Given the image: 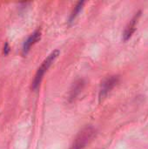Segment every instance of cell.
Segmentation results:
<instances>
[{
  "label": "cell",
  "instance_id": "1",
  "mask_svg": "<svg viewBox=\"0 0 148 149\" xmlns=\"http://www.w3.org/2000/svg\"><path fill=\"white\" fill-rule=\"evenodd\" d=\"M96 134V130L92 126H86L77 135L70 149H85Z\"/></svg>",
  "mask_w": 148,
  "mask_h": 149
},
{
  "label": "cell",
  "instance_id": "2",
  "mask_svg": "<svg viewBox=\"0 0 148 149\" xmlns=\"http://www.w3.org/2000/svg\"><path fill=\"white\" fill-rule=\"evenodd\" d=\"M59 55V51L58 50H55L53 51L44 60V62L42 63V65H40V67L38 69L36 74H35V77H34V79L32 81V89L33 90H37L43 79V77L44 75V73L47 72V70L49 69V67L51 65V64L54 62V60L58 58V56Z\"/></svg>",
  "mask_w": 148,
  "mask_h": 149
},
{
  "label": "cell",
  "instance_id": "3",
  "mask_svg": "<svg viewBox=\"0 0 148 149\" xmlns=\"http://www.w3.org/2000/svg\"><path fill=\"white\" fill-rule=\"evenodd\" d=\"M120 78L119 76H111L106 78L102 83H101V87L99 91V100H101L104 99L113 88L114 86L119 83Z\"/></svg>",
  "mask_w": 148,
  "mask_h": 149
},
{
  "label": "cell",
  "instance_id": "4",
  "mask_svg": "<svg viewBox=\"0 0 148 149\" xmlns=\"http://www.w3.org/2000/svg\"><path fill=\"white\" fill-rule=\"evenodd\" d=\"M140 13H141V11H139L138 13H136L134 15V17L132 18V20L130 21V23L128 24V25L126 26V30L124 31V34H123V39L125 41H127L132 37V35L133 34V32L135 31V30H136V24L138 23L139 17H140Z\"/></svg>",
  "mask_w": 148,
  "mask_h": 149
},
{
  "label": "cell",
  "instance_id": "5",
  "mask_svg": "<svg viewBox=\"0 0 148 149\" xmlns=\"http://www.w3.org/2000/svg\"><path fill=\"white\" fill-rule=\"evenodd\" d=\"M40 38H41V30H37V31H35L26 40H25V42H24V45H23V53L24 54H26L29 51H30V49H31V47L34 45V44H36L39 39H40Z\"/></svg>",
  "mask_w": 148,
  "mask_h": 149
},
{
  "label": "cell",
  "instance_id": "6",
  "mask_svg": "<svg viewBox=\"0 0 148 149\" xmlns=\"http://www.w3.org/2000/svg\"><path fill=\"white\" fill-rule=\"evenodd\" d=\"M84 86H85V82L83 79H79L78 81H76L73 84V86L70 91V94H69L70 101H72L75 98H77V96L80 93L81 90L83 89Z\"/></svg>",
  "mask_w": 148,
  "mask_h": 149
},
{
  "label": "cell",
  "instance_id": "7",
  "mask_svg": "<svg viewBox=\"0 0 148 149\" xmlns=\"http://www.w3.org/2000/svg\"><path fill=\"white\" fill-rule=\"evenodd\" d=\"M84 4H85V2H84V1L79 2V3L76 4V6L74 7V10H72V14H71V16H70V18H69V22H70V23L72 22V21L75 19V17L78 16V14L79 13V11L82 10Z\"/></svg>",
  "mask_w": 148,
  "mask_h": 149
},
{
  "label": "cell",
  "instance_id": "8",
  "mask_svg": "<svg viewBox=\"0 0 148 149\" xmlns=\"http://www.w3.org/2000/svg\"><path fill=\"white\" fill-rule=\"evenodd\" d=\"M9 51H10L9 45H8V43H5L4 47H3V53H4L5 55H7V54H8V52H9Z\"/></svg>",
  "mask_w": 148,
  "mask_h": 149
}]
</instances>
